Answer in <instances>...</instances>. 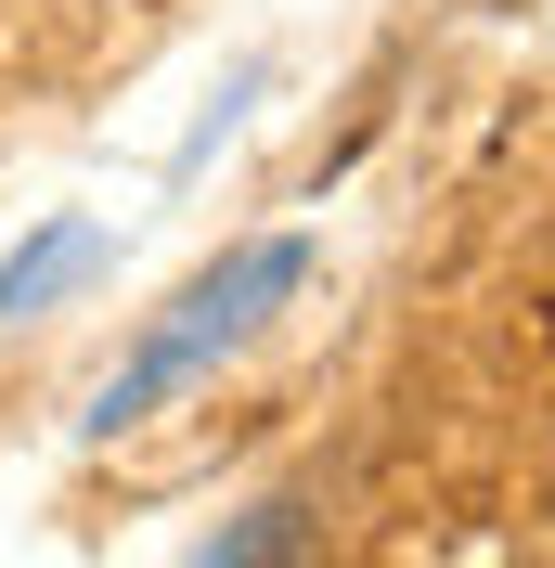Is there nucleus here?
<instances>
[{"label": "nucleus", "instance_id": "1", "mask_svg": "<svg viewBox=\"0 0 555 568\" xmlns=\"http://www.w3.org/2000/svg\"><path fill=\"white\" fill-rule=\"evenodd\" d=\"M284 284H297V246H233V258H220V272L194 284V297H181L169 323H155V336H142V362H130V375H104V400H91V439L142 426L155 400L181 388V375H208V362L233 349V336H245L259 311H272Z\"/></svg>", "mask_w": 555, "mask_h": 568}]
</instances>
